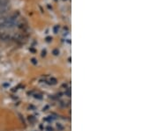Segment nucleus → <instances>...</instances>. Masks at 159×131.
Here are the masks:
<instances>
[{
  "mask_svg": "<svg viewBox=\"0 0 159 131\" xmlns=\"http://www.w3.org/2000/svg\"><path fill=\"white\" fill-rule=\"evenodd\" d=\"M9 9V6H4V7H1L0 8V16H1L3 13H5L7 10Z\"/></svg>",
  "mask_w": 159,
  "mask_h": 131,
  "instance_id": "f257e3e1",
  "label": "nucleus"
}]
</instances>
